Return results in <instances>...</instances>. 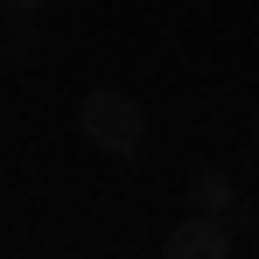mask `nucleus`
Segmentation results:
<instances>
[{
	"label": "nucleus",
	"mask_w": 259,
	"mask_h": 259,
	"mask_svg": "<svg viewBox=\"0 0 259 259\" xmlns=\"http://www.w3.org/2000/svg\"><path fill=\"white\" fill-rule=\"evenodd\" d=\"M77 133H84L98 154L133 161L147 147V112H140V98H126V91H91L84 105H77Z\"/></svg>",
	"instance_id": "1"
},
{
	"label": "nucleus",
	"mask_w": 259,
	"mask_h": 259,
	"mask_svg": "<svg viewBox=\"0 0 259 259\" xmlns=\"http://www.w3.org/2000/svg\"><path fill=\"white\" fill-rule=\"evenodd\" d=\"M231 245H238V224H224L210 210H189L168 231V259H231Z\"/></svg>",
	"instance_id": "2"
},
{
	"label": "nucleus",
	"mask_w": 259,
	"mask_h": 259,
	"mask_svg": "<svg viewBox=\"0 0 259 259\" xmlns=\"http://www.w3.org/2000/svg\"><path fill=\"white\" fill-rule=\"evenodd\" d=\"M182 203H189V210L224 217V224H238V231L252 224V210L238 203V182H231L224 168H189V182H182Z\"/></svg>",
	"instance_id": "3"
},
{
	"label": "nucleus",
	"mask_w": 259,
	"mask_h": 259,
	"mask_svg": "<svg viewBox=\"0 0 259 259\" xmlns=\"http://www.w3.org/2000/svg\"><path fill=\"white\" fill-rule=\"evenodd\" d=\"M42 14H7V21H0V56H7V63H35V56H42Z\"/></svg>",
	"instance_id": "4"
},
{
	"label": "nucleus",
	"mask_w": 259,
	"mask_h": 259,
	"mask_svg": "<svg viewBox=\"0 0 259 259\" xmlns=\"http://www.w3.org/2000/svg\"><path fill=\"white\" fill-rule=\"evenodd\" d=\"M49 0H0V14H42Z\"/></svg>",
	"instance_id": "5"
},
{
	"label": "nucleus",
	"mask_w": 259,
	"mask_h": 259,
	"mask_svg": "<svg viewBox=\"0 0 259 259\" xmlns=\"http://www.w3.org/2000/svg\"><path fill=\"white\" fill-rule=\"evenodd\" d=\"M245 133H252V154H259V112H252V126H245Z\"/></svg>",
	"instance_id": "6"
}]
</instances>
